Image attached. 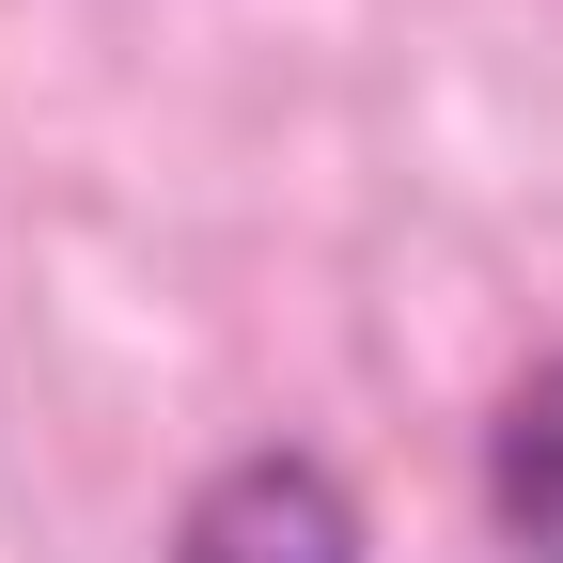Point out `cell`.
<instances>
[{
	"instance_id": "cell-1",
	"label": "cell",
	"mask_w": 563,
	"mask_h": 563,
	"mask_svg": "<svg viewBox=\"0 0 563 563\" xmlns=\"http://www.w3.org/2000/svg\"><path fill=\"white\" fill-rule=\"evenodd\" d=\"M173 563H361V501L313 454H235L173 517Z\"/></svg>"
},
{
	"instance_id": "cell-2",
	"label": "cell",
	"mask_w": 563,
	"mask_h": 563,
	"mask_svg": "<svg viewBox=\"0 0 563 563\" xmlns=\"http://www.w3.org/2000/svg\"><path fill=\"white\" fill-rule=\"evenodd\" d=\"M485 517H501L517 563H563V361L501 407V439H485Z\"/></svg>"
}]
</instances>
